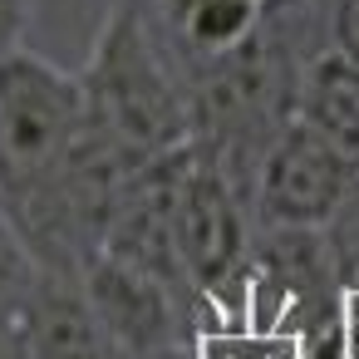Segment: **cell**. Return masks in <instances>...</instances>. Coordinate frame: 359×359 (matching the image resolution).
<instances>
[{"label":"cell","mask_w":359,"mask_h":359,"mask_svg":"<svg viewBox=\"0 0 359 359\" xmlns=\"http://www.w3.org/2000/svg\"><path fill=\"white\" fill-rule=\"evenodd\" d=\"M79 84H84L89 133L128 172H138L197 138L187 89L177 79V65L143 0H118L109 11L94 50H89V65L79 69Z\"/></svg>","instance_id":"6da1fadb"},{"label":"cell","mask_w":359,"mask_h":359,"mask_svg":"<svg viewBox=\"0 0 359 359\" xmlns=\"http://www.w3.org/2000/svg\"><path fill=\"white\" fill-rule=\"evenodd\" d=\"M84 133L79 74L15 45L0 55V202L30 197Z\"/></svg>","instance_id":"7a4b0ae2"},{"label":"cell","mask_w":359,"mask_h":359,"mask_svg":"<svg viewBox=\"0 0 359 359\" xmlns=\"http://www.w3.org/2000/svg\"><path fill=\"white\" fill-rule=\"evenodd\" d=\"M359 187L354 163L300 114L266 148L251 182L256 226H325L339 202Z\"/></svg>","instance_id":"3957f363"},{"label":"cell","mask_w":359,"mask_h":359,"mask_svg":"<svg viewBox=\"0 0 359 359\" xmlns=\"http://www.w3.org/2000/svg\"><path fill=\"white\" fill-rule=\"evenodd\" d=\"M79 280L99 320L133 359H197V320L158 276L128 266L114 251H99Z\"/></svg>","instance_id":"277c9868"},{"label":"cell","mask_w":359,"mask_h":359,"mask_svg":"<svg viewBox=\"0 0 359 359\" xmlns=\"http://www.w3.org/2000/svg\"><path fill=\"white\" fill-rule=\"evenodd\" d=\"M25 330H30V359H133L89 305L84 280L65 271L40 276L25 305Z\"/></svg>","instance_id":"5b68a950"},{"label":"cell","mask_w":359,"mask_h":359,"mask_svg":"<svg viewBox=\"0 0 359 359\" xmlns=\"http://www.w3.org/2000/svg\"><path fill=\"white\" fill-rule=\"evenodd\" d=\"M300 118L315 123L359 172V69L330 45L310 55L300 79Z\"/></svg>","instance_id":"8992f818"},{"label":"cell","mask_w":359,"mask_h":359,"mask_svg":"<svg viewBox=\"0 0 359 359\" xmlns=\"http://www.w3.org/2000/svg\"><path fill=\"white\" fill-rule=\"evenodd\" d=\"M45 266L40 256L30 251L25 231L15 226V217L6 212V202H0V310H25L35 285H40Z\"/></svg>","instance_id":"52a82bcc"},{"label":"cell","mask_w":359,"mask_h":359,"mask_svg":"<svg viewBox=\"0 0 359 359\" xmlns=\"http://www.w3.org/2000/svg\"><path fill=\"white\" fill-rule=\"evenodd\" d=\"M325 231V246H330V261L339 271V285H359V187L339 202V212L320 226Z\"/></svg>","instance_id":"ba28073f"},{"label":"cell","mask_w":359,"mask_h":359,"mask_svg":"<svg viewBox=\"0 0 359 359\" xmlns=\"http://www.w3.org/2000/svg\"><path fill=\"white\" fill-rule=\"evenodd\" d=\"M325 25H330V50L359 69V0H334Z\"/></svg>","instance_id":"9c48e42d"},{"label":"cell","mask_w":359,"mask_h":359,"mask_svg":"<svg viewBox=\"0 0 359 359\" xmlns=\"http://www.w3.org/2000/svg\"><path fill=\"white\" fill-rule=\"evenodd\" d=\"M0 359H30L25 310H0Z\"/></svg>","instance_id":"30bf717a"},{"label":"cell","mask_w":359,"mask_h":359,"mask_svg":"<svg viewBox=\"0 0 359 359\" xmlns=\"http://www.w3.org/2000/svg\"><path fill=\"white\" fill-rule=\"evenodd\" d=\"M271 359H300V344H295V334H280L276 339V354Z\"/></svg>","instance_id":"8fae6325"},{"label":"cell","mask_w":359,"mask_h":359,"mask_svg":"<svg viewBox=\"0 0 359 359\" xmlns=\"http://www.w3.org/2000/svg\"><path fill=\"white\" fill-rule=\"evenodd\" d=\"M290 6H300V11H315V15H330V6H334V0H290Z\"/></svg>","instance_id":"7c38bea8"}]
</instances>
